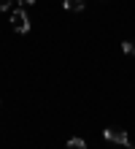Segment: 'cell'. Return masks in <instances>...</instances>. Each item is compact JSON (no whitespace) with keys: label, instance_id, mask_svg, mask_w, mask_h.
<instances>
[{"label":"cell","instance_id":"obj_6","mask_svg":"<svg viewBox=\"0 0 135 149\" xmlns=\"http://www.w3.org/2000/svg\"><path fill=\"white\" fill-rule=\"evenodd\" d=\"M11 3H14V0H0V11H6V8L11 6Z\"/></svg>","mask_w":135,"mask_h":149},{"label":"cell","instance_id":"obj_4","mask_svg":"<svg viewBox=\"0 0 135 149\" xmlns=\"http://www.w3.org/2000/svg\"><path fill=\"white\" fill-rule=\"evenodd\" d=\"M68 149H87V144L81 141V138H70V141H68Z\"/></svg>","mask_w":135,"mask_h":149},{"label":"cell","instance_id":"obj_7","mask_svg":"<svg viewBox=\"0 0 135 149\" xmlns=\"http://www.w3.org/2000/svg\"><path fill=\"white\" fill-rule=\"evenodd\" d=\"M22 3H27V6H30V3H35V0H22Z\"/></svg>","mask_w":135,"mask_h":149},{"label":"cell","instance_id":"obj_1","mask_svg":"<svg viewBox=\"0 0 135 149\" xmlns=\"http://www.w3.org/2000/svg\"><path fill=\"white\" fill-rule=\"evenodd\" d=\"M103 136H105V141H114V144H122V146H127V149H135V144L130 141V136L124 133V130H119V127H105Z\"/></svg>","mask_w":135,"mask_h":149},{"label":"cell","instance_id":"obj_2","mask_svg":"<svg viewBox=\"0 0 135 149\" xmlns=\"http://www.w3.org/2000/svg\"><path fill=\"white\" fill-rule=\"evenodd\" d=\"M11 24H14V30H16V33H27V30H30V19H27V14L22 11V8H19V11H14Z\"/></svg>","mask_w":135,"mask_h":149},{"label":"cell","instance_id":"obj_5","mask_svg":"<svg viewBox=\"0 0 135 149\" xmlns=\"http://www.w3.org/2000/svg\"><path fill=\"white\" fill-rule=\"evenodd\" d=\"M122 49L127 52V54H135V41H124V43H122Z\"/></svg>","mask_w":135,"mask_h":149},{"label":"cell","instance_id":"obj_3","mask_svg":"<svg viewBox=\"0 0 135 149\" xmlns=\"http://www.w3.org/2000/svg\"><path fill=\"white\" fill-rule=\"evenodd\" d=\"M62 6H65L68 11H81V8H84V0H62Z\"/></svg>","mask_w":135,"mask_h":149}]
</instances>
